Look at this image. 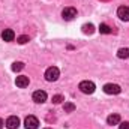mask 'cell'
Masks as SVG:
<instances>
[{"mask_svg":"<svg viewBox=\"0 0 129 129\" xmlns=\"http://www.w3.org/2000/svg\"><path fill=\"white\" fill-rule=\"evenodd\" d=\"M21 69H24V63H23V62H15V63H12V71H14V72H20Z\"/></svg>","mask_w":129,"mask_h":129,"instance_id":"obj_16","label":"cell"},{"mask_svg":"<svg viewBox=\"0 0 129 129\" xmlns=\"http://www.w3.org/2000/svg\"><path fill=\"white\" fill-rule=\"evenodd\" d=\"M24 126H26V129H38L39 120L35 116H27L26 120H24Z\"/></svg>","mask_w":129,"mask_h":129,"instance_id":"obj_5","label":"cell"},{"mask_svg":"<svg viewBox=\"0 0 129 129\" xmlns=\"http://www.w3.org/2000/svg\"><path fill=\"white\" fill-rule=\"evenodd\" d=\"M33 101H35L36 104H44V102L47 101V93H45L44 90H36V92L33 93Z\"/></svg>","mask_w":129,"mask_h":129,"instance_id":"obj_8","label":"cell"},{"mask_svg":"<svg viewBox=\"0 0 129 129\" xmlns=\"http://www.w3.org/2000/svg\"><path fill=\"white\" fill-rule=\"evenodd\" d=\"M117 17L122 21H129V8L128 6H120L117 9Z\"/></svg>","mask_w":129,"mask_h":129,"instance_id":"obj_7","label":"cell"},{"mask_svg":"<svg viewBox=\"0 0 129 129\" xmlns=\"http://www.w3.org/2000/svg\"><path fill=\"white\" fill-rule=\"evenodd\" d=\"M29 41H30V38H29L27 35H21V36H20V38L17 39V42H18V44H21V45H24V44H27Z\"/></svg>","mask_w":129,"mask_h":129,"instance_id":"obj_17","label":"cell"},{"mask_svg":"<svg viewBox=\"0 0 129 129\" xmlns=\"http://www.w3.org/2000/svg\"><path fill=\"white\" fill-rule=\"evenodd\" d=\"M59 77H60V71L56 66H51L45 71V80L47 81H57Z\"/></svg>","mask_w":129,"mask_h":129,"instance_id":"obj_2","label":"cell"},{"mask_svg":"<svg viewBox=\"0 0 129 129\" xmlns=\"http://www.w3.org/2000/svg\"><path fill=\"white\" fill-rule=\"evenodd\" d=\"M83 32L86 33V35H92V33L95 32V26H93L92 23H89V24H84V26H83Z\"/></svg>","mask_w":129,"mask_h":129,"instance_id":"obj_15","label":"cell"},{"mask_svg":"<svg viewBox=\"0 0 129 129\" xmlns=\"http://www.w3.org/2000/svg\"><path fill=\"white\" fill-rule=\"evenodd\" d=\"M45 129H50V128H45Z\"/></svg>","mask_w":129,"mask_h":129,"instance_id":"obj_21","label":"cell"},{"mask_svg":"<svg viewBox=\"0 0 129 129\" xmlns=\"http://www.w3.org/2000/svg\"><path fill=\"white\" fill-rule=\"evenodd\" d=\"M63 101H64V98L62 96V95H54V96H53V102H54V104H62Z\"/></svg>","mask_w":129,"mask_h":129,"instance_id":"obj_18","label":"cell"},{"mask_svg":"<svg viewBox=\"0 0 129 129\" xmlns=\"http://www.w3.org/2000/svg\"><path fill=\"white\" fill-rule=\"evenodd\" d=\"M2 39L6 41V42L14 41V39H15V33H14V30H11V29H5L3 33H2Z\"/></svg>","mask_w":129,"mask_h":129,"instance_id":"obj_10","label":"cell"},{"mask_svg":"<svg viewBox=\"0 0 129 129\" xmlns=\"http://www.w3.org/2000/svg\"><path fill=\"white\" fill-rule=\"evenodd\" d=\"M75 104H72V102H64L63 104V110L64 113H72V111H75Z\"/></svg>","mask_w":129,"mask_h":129,"instance_id":"obj_14","label":"cell"},{"mask_svg":"<svg viewBox=\"0 0 129 129\" xmlns=\"http://www.w3.org/2000/svg\"><path fill=\"white\" fill-rule=\"evenodd\" d=\"M99 32L102 33V35H110V33L113 32V30H111V27H110L108 24H105V23H102V24L99 26Z\"/></svg>","mask_w":129,"mask_h":129,"instance_id":"obj_13","label":"cell"},{"mask_svg":"<svg viewBox=\"0 0 129 129\" xmlns=\"http://www.w3.org/2000/svg\"><path fill=\"white\" fill-rule=\"evenodd\" d=\"M62 17H63V20H66V21L74 20V18L77 17V9H75V8H72V6L64 8L63 11H62Z\"/></svg>","mask_w":129,"mask_h":129,"instance_id":"obj_4","label":"cell"},{"mask_svg":"<svg viewBox=\"0 0 129 129\" xmlns=\"http://www.w3.org/2000/svg\"><path fill=\"white\" fill-rule=\"evenodd\" d=\"M104 92H105L107 95H119V93L122 92V89H120V86H119V84L108 83V84H105V86H104Z\"/></svg>","mask_w":129,"mask_h":129,"instance_id":"obj_3","label":"cell"},{"mask_svg":"<svg viewBox=\"0 0 129 129\" xmlns=\"http://www.w3.org/2000/svg\"><path fill=\"white\" fill-rule=\"evenodd\" d=\"M78 89H80L83 93H86V95H92V93L95 92L96 86H95V83H93V81H89V80H86V81H81V83H80Z\"/></svg>","mask_w":129,"mask_h":129,"instance_id":"obj_1","label":"cell"},{"mask_svg":"<svg viewBox=\"0 0 129 129\" xmlns=\"http://www.w3.org/2000/svg\"><path fill=\"white\" fill-rule=\"evenodd\" d=\"M117 57L119 59H128L129 57V48H120L117 51Z\"/></svg>","mask_w":129,"mask_h":129,"instance_id":"obj_12","label":"cell"},{"mask_svg":"<svg viewBox=\"0 0 129 129\" xmlns=\"http://www.w3.org/2000/svg\"><path fill=\"white\" fill-rule=\"evenodd\" d=\"M5 126H6L8 129H17L18 126H20V119H18L17 116H11V117H8Z\"/></svg>","mask_w":129,"mask_h":129,"instance_id":"obj_6","label":"cell"},{"mask_svg":"<svg viewBox=\"0 0 129 129\" xmlns=\"http://www.w3.org/2000/svg\"><path fill=\"white\" fill-rule=\"evenodd\" d=\"M107 123H108V125H111V126L119 125V123H120V116H119V114H111V116H108Z\"/></svg>","mask_w":129,"mask_h":129,"instance_id":"obj_11","label":"cell"},{"mask_svg":"<svg viewBox=\"0 0 129 129\" xmlns=\"http://www.w3.org/2000/svg\"><path fill=\"white\" fill-rule=\"evenodd\" d=\"M119 129H129V122H120L119 123Z\"/></svg>","mask_w":129,"mask_h":129,"instance_id":"obj_19","label":"cell"},{"mask_svg":"<svg viewBox=\"0 0 129 129\" xmlns=\"http://www.w3.org/2000/svg\"><path fill=\"white\" fill-rule=\"evenodd\" d=\"M29 83H30V80H29V77H26V75H20V77H17V80H15V84H17V87H20V89L27 87Z\"/></svg>","mask_w":129,"mask_h":129,"instance_id":"obj_9","label":"cell"},{"mask_svg":"<svg viewBox=\"0 0 129 129\" xmlns=\"http://www.w3.org/2000/svg\"><path fill=\"white\" fill-rule=\"evenodd\" d=\"M3 125H5V122H3V120H2V119H0V129L3 128Z\"/></svg>","mask_w":129,"mask_h":129,"instance_id":"obj_20","label":"cell"}]
</instances>
